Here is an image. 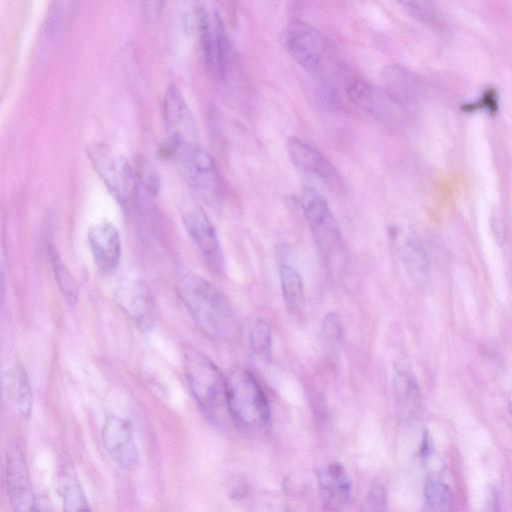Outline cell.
I'll list each match as a JSON object with an SVG mask.
<instances>
[{"mask_svg":"<svg viewBox=\"0 0 512 512\" xmlns=\"http://www.w3.org/2000/svg\"><path fill=\"white\" fill-rule=\"evenodd\" d=\"M176 285L184 305L204 334L219 342L230 341L237 336L235 314L225 297L210 282L193 272L182 271Z\"/></svg>","mask_w":512,"mask_h":512,"instance_id":"cell-1","label":"cell"},{"mask_svg":"<svg viewBox=\"0 0 512 512\" xmlns=\"http://www.w3.org/2000/svg\"><path fill=\"white\" fill-rule=\"evenodd\" d=\"M300 203L321 259L331 272H341L346 262L345 243L326 199L307 186L301 191Z\"/></svg>","mask_w":512,"mask_h":512,"instance_id":"cell-2","label":"cell"},{"mask_svg":"<svg viewBox=\"0 0 512 512\" xmlns=\"http://www.w3.org/2000/svg\"><path fill=\"white\" fill-rule=\"evenodd\" d=\"M168 152L189 186L210 205H220L225 196L218 167L197 142L168 141Z\"/></svg>","mask_w":512,"mask_h":512,"instance_id":"cell-3","label":"cell"},{"mask_svg":"<svg viewBox=\"0 0 512 512\" xmlns=\"http://www.w3.org/2000/svg\"><path fill=\"white\" fill-rule=\"evenodd\" d=\"M225 403L234 423L242 429H261L269 422L268 399L248 370L235 369L226 377Z\"/></svg>","mask_w":512,"mask_h":512,"instance_id":"cell-4","label":"cell"},{"mask_svg":"<svg viewBox=\"0 0 512 512\" xmlns=\"http://www.w3.org/2000/svg\"><path fill=\"white\" fill-rule=\"evenodd\" d=\"M184 373L199 408L211 420L225 401L226 377L204 353L192 346L183 349Z\"/></svg>","mask_w":512,"mask_h":512,"instance_id":"cell-5","label":"cell"},{"mask_svg":"<svg viewBox=\"0 0 512 512\" xmlns=\"http://www.w3.org/2000/svg\"><path fill=\"white\" fill-rule=\"evenodd\" d=\"M284 44L292 58L312 77L322 78L332 59L326 37L302 20H292L284 31Z\"/></svg>","mask_w":512,"mask_h":512,"instance_id":"cell-6","label":"cell"},{"mask_svg":"<svg viewBox=\"0 0 512 512\" xmlns=\"http://www.w3.org/2000/svg\"><path fill=\"white\" fill-rule=\"evenodd\" d=\"M86 151L93 168L110 194L121 205H128L138 186L133 162L104 143L91 144Z\"/></svg>","mask_w":512,"mask_h":512,"instance_id":"cell-7","label":"cell"},{"mask_svg":"<svg viewBox=\"0 0 512 512\" xmlns=\"http://www.w3.org/2000/svg\"><path fill=\"white\" fill-rule=\"evenodd\" d=\"M198 23L206 66L215 78L224 80L229 70L231 46L223 21L215 10L201 7Z\"/></svg>","mask_w":512,"mask_h":512,"instance_id":"cell-8","label":"cell"},{"mask_svg":"<svg viewBox=\"0 0 512 512\" xmlns=\"http://www.w3.org/2000/svg\"><path fill=\"white\" fill-rule=\"evenodd\" d=\"M347 95L354 105L376 120L395 125L403 120L401 102L365 80H353L347 87Z\"/></svg>","mask_w":512,"mask_h":512,"instance_id":"cell-9","label":"cell"},{"mask_svg":"<svg viewBox=\"0 0 512 512\" xmlns=\"http://www.w3.org/2000/svg\"><path fill=\"white\" fill-rule=\"evenodd\" d=\"M182 222L193 244L215 272L223 269L224 258L216 229L207 214L199 207H189L182 213Z\"/></svg>","mask_w":512,"mask_h":512,"instance_id":"cell-10","label":"cell"},{"mask_svg":"<svg viewBox=\"0 0 512 512\" xmlns=\"http://www.w3.org/2000/svg\"><path fill=\"white\" fill-rule=\"evenodd\" d=\"M102 440L116 464L127 471L137 468L139 454L129 422L116 415H108L102 428Z\"/></svg>","mask_w":512,"mask_h":512,"instance_id":"cell-11","label":"cell"},{"mask_svg":"<svg viewBox=\"0 0 512 512\" xmlns=\"http://www.w3.org/2000/svg\"><path fill=\"white\" fill-rule=\"evenodd\" d=\"M6 484L14 512H28L36 503L29 471L21 448L11 444L6 450Z\"/></svg>","mask_w":512,"mask_h":512,"instance_id":"cell-12","label":"cell"},{"mask_svg":"<svg viewBox=\"0 0 512 512\" xmlns=\"http://www.w3.org/2000/svg\"><path fill=\"white\" fill-rule=\"evenodd\" d=\"M392 245L409 275L418 284H425L429 276V259L418 234L407 226L389 230Z\"/></svg>","mask_w":512,"mask_h":512,"instance_id":"cell-13","label":"cell"},{"mask_svg":"<svg viewBox=\"0 0 512 512\" xmlns=\"http://www.w3.org/2000/svg\"><path fill=\"white\" fill-rule=\"evenodd\" d=\"M163 118L171 142H197L192 111L176 85L167 87L163 98Z\"/></svg>","mask_w":512,"mask_h":512,"instance_id":"cell-14","label":"cell"},{"mask_svg":"<svg viewBox=\"0 0 512 512\" xmlns=\"http://www.w3.org/2000/svg\"><path fill=\"white\" fill-rule=\"evenodd\" d=\"M287 150L293 164L302 171L312 174L327 185L339 186L340 174L336 167L320 151L303 140L291 137Z\"/></svg>","mask_w":512,"mask_h":512,"instance_id":"cell-15","label":"cell"},{"mask_svg":"<svg viewBox=\"0 0 512 512\" xmlns=\"http://www.w3.org/2000/svg\"><path fill=\"white\" fill-rule=\"evenodd\" d=\"M115 299L135 325L147 330L153 321V299L148 287L138 280H127L117 289Z\"/></svg>","mask_w":512,"mask_h":512,"instance_id":"cell-16","label":"cell"},{"mask_svg":"<svg viewBox=\"0 0 512 512\" xmlns=\"http://www.w3.org/2000/svg\"><path fill=\"white\" fill-rule=\"evenodd\" d=\"M318 490L323 507L331 512L342 511L349 503L351 481L339 462H330L318 472Z\"/></svg>","mask_w":512,"mask_h":512,"instance_id":"cell-17","label":"cell"},{"mask_svg":"<svg viewBox=\"0 0 512 512\" xmlns=\"http://www.w3.org/2000/svg\"><path fill=\"white\" fill-rule=\"evenodd\" d=\"M88 242L98 269L103 273L114 271L121 256V240L117 228L106 221L92 225Z\"/></svg>","mask_w":512,"mask_h":512,"instance_id":"cell-18","label":"cell"},{"mask_svg":"<svg viewBox=\"0 0 512 512\" xmlns=\"http://www.w3.org/2000/svg\"><path fill=\"white\" fill-rule=\"evenodd\" d=\"M4 387L7 398L22 418H29L33 396L28 376L23 366L16 362L4 375Z\"/></svg>","mask_w":512,"mask_h":512,"instance_id":"cell-19","label":"cell"},{"mask_svg":"<svg viewBox=\"0 0 512 512\" xmlns=\"http://www.w3.org/2000/svg\"><path fill=\"white\" fill-rule=\"evenodd\" d=\"M63 512H91L79 478L67 459H63L58 473Z\"/></svg>","mask_w":512,"mask_h":512,"instance_id":"cell-20","label":"cell"},{"mask_svg":"<svg viewBox=\"0 0 512 512\" xmlns=\"http://www.w3.org/2000/svg\"><path fill=\"white\" fill-rule=\"evenodd\" d=\"M393 391L399 412L409 415L420 405V389L418 382L407 368L397 366L393 375Z\"/></svg>","mask_w":512,"mask_h":512,"instance_id":"cell-21","label":"cell"},{"mask_svg":"<svg viewBox=\"0 0 512 512\" xmlns=\"http://www.w3.org/2000/svg\"><path fill=\"white\" fill-rule=\"evenodd\" d=\"M279 278L283 299L287 307L293 311L303 308L305 290L298 271L288 264H282L279 268Z\"/></svg>","mask_w":512,"mask_h":512,"instance_id":"cell-22","label":"cell"},{"mask_svg":"<svg viewBox=\"0 0 512 512\" xmlns=\"http://www.w3.org/2000/svg\"><path fill=\"white\" fill-rule=\"evenodd\" d=\"M385 75L387 84L394 90L399 101H415L420 97L421 83L411 72L398 66H391L387 68Z\"/></svg>","mask_w":512,"mask_h":512,"instance_id":"cell-23","label":"cell"},{"mask_svg":"<svg viewBox=\"0 0 512 512\" xmlns=\"http://www.w3.org/2000/svg\"><path fill=\"white\" fill-rule=\"evenodd\" d=\"M343 342V327L339 315L327 313L320 326V343L328 356H338Z\"/></svg>","mask_w":512,"mask_h":512,"instance_id":"cell-24","label":"cell"},{"mask_svg":"<svg viewBox=\"0 0 512 512\" xmlns=\"http://www.w3.org/2000/svg\"><path fill=\"white\" fill-rule=\"evenodd\" d=\"M251 355L259 362H266L272 348V331L268 322L262 319L254 321L248 332Z\"/></svg>","mask_w":512,"mask_h":512,"instance_id":"cell-25","label":"cell"},{"mask_svg":"<svg viewBox=\"0 0 512 512\" xmlns=\"http://www.w3.org/2000/svg\"><path fill=\"white\" fill-rule=\"evenodd\" d=\"M424 495L427 504L435 512H450L453 495L443 481L437 477H429L425 483Z\"/></svg>","mask_w":512,"mask_h":512,"instance_id":"cell-26","label":"cell"},{"mask_svg":"<svg viewBox=\"0 0 512 512\" xmlns=\"http://www.w3.org/2000/svg\"><path fill=\"white\" fill-rule=\"evenodd\" d=\"M136 180L148 194L157 195L161 188V179L154 164L144 156H137L133 161Z\"/></svg>","mask_w":512,"mask_h":512,"instance_id":"cell-27","label":"cell"},{"mask_svg":"<svg viewBox=\"0 0 512 512\" xmlns=\"http://www.w3.org/2000/svg\"><path fill=\"white\" fill-rule=\"evenodd\" d=\"M51 262L56 281L63 296L69 304L73 305L78 297V287L74 278L56 252L51 254Z\"/></svg>","mask_w":512,"mask_h":512,"instance_id":"cell-28","label":"cell"},{"mask_svg":"<svg viewBox=\"0 0 512 512\" xmlns=\"http://www.w3.org/2000/svg\"><path fill=\"white\" fill-rule=\"evenodd\" d=\"M400 4L410 16L418 20L429 22L434 18V9L429 2L404 1Z\"/></svg>","mask_w":512,"mask_h":512,"instance_id":"cell-29","label":"cell"},{"mask_svg":"<svg viewBox=\"0 0 512 512\" xmlns=\"http://www.w3.org/2000/svg\"><path fill=\"white\" fill-rule=\"evenodd\" d=\"M28 512H51V510L47 505L36 501L35 505Z\"/></svg>","mask_w":512,"mask_h":512,"instance_id":"cell-30","label":"cell"},{"mask_svg":"<svg viewBox=\"0 0 512 512\" xmlns=\"http://www.w3.org/2000/svg\"><path fill=\"white\" fill-rule=\"evenodd\" d=\"M508 408H509L510 415L512 417V388L508 395Z\"/></svg>","mask_w":512,"mask_h":512,"instance_id":"cell-31","label":"cell"}]
</instances>
